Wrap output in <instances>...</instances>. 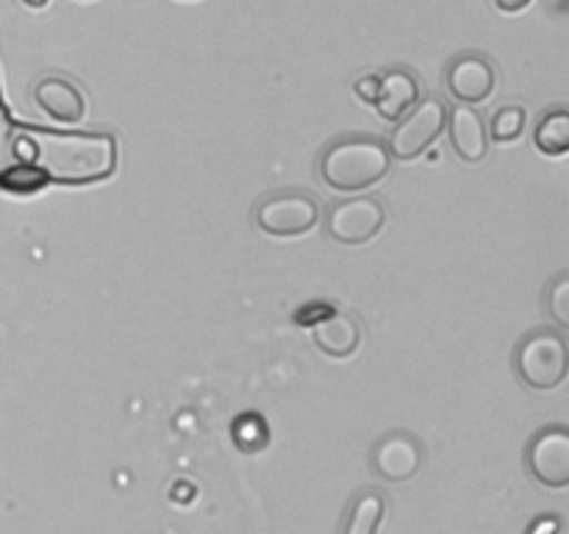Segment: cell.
I'll list each match as a JSON object with an SVG mask.
<instances>
[{"instance_id": "8fae6325", "label": "cell", "mask_w": 569, "mask_h": 534, "mask_svg": "<svg viewBox=\"0 0 569 534\" xmlns=\"http://www.w3.org/2000/svg\"><path fill=\"white\" fill-rule=\"evenodd\" d=\"M33 100H37V106L44 115L64 122V126H76L87 115V98H83L81 87L64 76L39 78L33 83Z\"/></svg>"}, {"instance_id": "ba28073f", "label": "cell", "mask_w": 569, "mask_h": 534, "mask_svg": "<svg viewBox=\"0 0 569 534\" xmlns=\"http://www.w3.org/2000/svg\"><path fill=\"white\" fill-rule=\"evenodd\" d=\"M426 454L422 443L411 432H387L376 439L370 451V467L378 478L392 484H403L420 473Z\"/></svg>"}, {"instance_id": "ffe728a7", "label": "cell", "mask_w": 569, "mask_h": 534, "mask_svg": "<svg viewBox=\"0 0 569 534\" xmlns=\"http://www.w3.org/2000/svg\"><path fill=\"white\" fill-rule=\"evenodd\" d=\"M14 128H17L14 117L9 115V106H6L3 92H0V170L14 161L11 159V134H14Z\"/></svg>"}, {"instance_id": "7c38bea8", "label": "cell", "mask_w": 569, "mask_h": 534, "mask_svg": "<svg viewBox=\"0 0 569 534\" xmlns=\"http://www.w3.org/2000/svg\"><path fill=\"white\" fill-rule=\"evenodd\" d=\"M422 98L420 78L406 67H389L378 76V92L372 106L387 122H398Z\"/></svg>"}, {"instance_id": "6da1fadb", "label": "cell", "mask_w": 569, "mask_h": 534, "mask_svg": "<svg viewBox=\"0 0 569 534\" xmlns=\"http://www.w3.org/2000/svg\"><path fill=\"white\" fill-rule=\"evenodd\" d=\"M11 159L33 161L50 184H98L114 176L117 139L106 131H59L17 122L11 134Z\"/></svg>"}, {"instance_id": "9c48e42d", "label": "cell", "mask_w": 569, "mask_h": 534, "mask_svg": "<svg viewBox=\"0 0 569 534\" xmlns=\"http://www.w3.org/2000/svg\"><path fill=\"white\" fill-rule=\"evenodd\" d=\"M445 87L459 103H483V100L492 98L495 87H498V72H495L492 59L476 53V50L453 56L448 61V70H445Z\"/></svg>"}, {"instance_id": "5b68a950", "label": "cell", "mask_w": 569, "mask_h": 534, "mask_svg": "<svg viewBox=\"0 0 569 534\" xmlns=\"http://www.w3.org/2000/svg\"><path fill=\"white\" fill-rule=\"evenodd\" d=\"M320 200L303 189H281L261 198L253 209V222L270 237H300L320 222Z\"/></svg>"}, {"instance_id": "277c9868", "label": "cell", "mask_w": 569, "mask_h": 534, "mask_svg": "<svg viewBox=\"0 0 569 534\" xmlns=\"http://www.w3.org/2000/svg\"><path fill=\"white\" fill-rule=\"evenodd\" d=\"M448 122V103L439 95L420 98L398 122L387 139V150L398 161H415L426 154Z\"/></svg>"}, {"instance_id": "d6986e66", "label": "cell", "mask_w": 569, "mask_h": 534, "mask_svg": "<svg viewBox=\"0 0 569 534\" xmlns=\"http://www.w3.org/2000/svg\"><path fill=\"white\" fill-rule=\"evenodd\" d=\"M545 309L553 317L556 326L561 332L569 328V273L561 270L550 278V284L545 287Z\"/></svg>"}, {"instance_id": "7a4b0ae2", "label": "cell", "mask_w": 569, "mask_h": 534, "mask_svg": "<svg viewBox=\"0 0 569 534\" xmlns=\"http://www.w3.org/2000/svg\"><path fill=\"white\" fill-rule=\"evenodd\" d=\"M392 167L387 142L370 134L333 139L320 154V178L337 192H361L387 178Z\"/></svg>"}, {"instance_id": "5bb4252c", "label": "cell", "mask_w": 569, "mask_h": 534, "mask_svg": "<svg viewBox=\"0 0 569 534\" xmlns=\"http://www.w3.org/2000/svg\"><path fill=\"white\" fill-rule=\"evenodd\" d=\"M383 517H387V498L378 490H361L350 501L339 534H378Z\"/></svg>"}, {"instance_id": "52a82bcc", "label": "cell", "mask_w": 569, "mask_h": 534, "mask_svg": "<svg viewBox=\"0 0 569 534\" xmlns=\"http://www.w3.org/2000/svg\"><path fill=\"white\" fill-rule=\"evenodd\" d=\"M526 467L537 484L548 490H565L569 484V428L550 423L539 428L526 445Z\"/></svg>"}, {"instance_id": "7402d4cb", "label": "cell", "mask_w": 569, "mask_h": 534, "mask_svg": "<svg viewBox=\"0 0 569 534\" xmlns=\"http://www.w3.org/2000/svg\"><path fill=\"white\" fill-rule=\"evenodd\" d=\"M559 532H561V521L556 515L537 517V521L531 523V528H528V534H559Z\"/></svg>"}, {"instance_id": "e0dca14e", "label": "cell", "mask_w": 569, "mask_h": 534, "mask_svg": "<svg viewBox=\"0 0 569 534\" xmlns=\"http://www.w3.org/2000/svg\"><path fill=\"white\" fill-rule=\"evenodd\" d=\"M231 434L237 439L239 451H244V454L264 451L267 443H270V426H267V421L259 412H244V415H239L233 421Z\"/></svg>"}, {"instance_id": "9a60e30c", "label": "cell", "mask_w": 569, "mask_h": 534, "mask_svg": "<svg viewBox=\"0 0 569 534\" xmlns=\"http://www.w3.org/2000/svg\"><path fill=\"white\" fill-rule=\"evenodd\" d=\"M533 145L545 156H565L569 150V109L553 106L539 117L533 128Z\"/></svg>"}, {"instance_id": "cb8c5ba5", "label": "cell", "mask_w": 569, "mask_h": 534, "mask_svg": "<svg viewBox=\"0 0 569 534\" xmlns=\"http://www.w3.org/2000/svg\"><path fill=\"white\" fill-rule=\"evenodd\" d=\"M22 6H28V9H44L48 6V0H20Z\"/></svg>"}, {"instance_id": "4fadbf2b", "label": "cell", "mask_w": 569, "mask_h": 534, "mask_svg": "<svg viewBox=\"0 0 569 534\" xmlns=\"http://www.w3.org/2000/svg\"><path fill=\"white\" fill-rule=\"evenodd\" d=\"M311 337H315V345L326 356H331V359H348V356H353L359 350L361 328L345 312H331V315L322 317V320H317L311 326Z\"/></svg>"}, {"instance_id": "603a6c76", "label": "cell", "mask_w": 569, "mask_h": 534, "mask_svg": "<svg viewBox=\"0 0 569 534\" xmlns=\"http://www.w3.org/2000/svg\"><path fill=\"white\" fill-rule=\"evenodd\" d=\"M495 9L503 11V14H517V11H526L533 0H492Z\"/></svg>"}, {"instance_id": "3957f363", "label": "cell", "mask_w": 569, "mask_h": 534, "mask_svg": "<svg viewBox=\"0 0 569 534\" xmlns=\"http://www.w3.org/2000/svg\"><path fill=\"white\" fill-rule=\"evenodd\" d=\"M515 373L531 389H556L569 373V348L561 328H533L515 348Z\"/></svg>"}, {"instance_id": "30bf717a", "label": "cell", "mask_w": 569, "mask_h": 534, "mask_svg": "<svg viewBox=\"0 0 569 534\" xmlns=\"http://www.w3.org/2000/svg\"><path fill=\"white\" fill-rule=\"evenodd\" d=\"M448 137L450 148L467 165H478V161L487 159L489 154V131L487 120H483L481 111L476 106L459 103L453 109H448Z\"/></svg>"}, {"instance_id": "8992f818", "label": "cell", "mask_w": 569, "mask_h": 534, "mask_svg": "<svg viewBox=\"0 0 569 534\" xmlns=\"http://www.w3.org/2000/svg\"><path fill=\"white\" fill-rule=\"evenodd\" d=\"M387 222V206L376 195H356V198L337 200L326 211V234L339 245H365Z\"/></svg>"}, {"instance_id": "44dd1931", "label": "cell", "mask_w": 569, "mask_h": 534, "mask_svg": "<svg viewBox=\"0 0 569 534\" xmlns=\"http://www.w3.org/2000/svg\"><path fill=\"white\" fill-rule=\"evenodd\" d=\"M353 89H356V95L365 100V103H372V100H376V92H378V76L359 78V81L353 83Z\"/></svg>"}, {"instance_id": "ac0fdd59", "label": "cell", "mask_w": 569, "mask_h": 534, "mask_svg": "<svg viewBox=\"0 0 569 534\" xmlns=\"http://www.w3.org/2000/svg\"><path fill=\"white\" fill-rule=\"evenodd\" d=\"M526 109L522 106H500L492 115V122H489V139L495 142H515V139L522 137L526 131Z\"/></svg>"}, {"instance_id": "2e32d148", "label": "cell", "mask_w": 569, "mask_h": 534, "mask_svg": "<svg viewBox=\"0 0 569 534\" xmlns=\"http://www.w3.org/2000/svg\"><path fill=\"white\" fill-rule=\"evenodd\" d=\"M48 184L50 178L33 161H11L0 170V189L9 195H20V198L42 192Z\"/></svg>"}]
</instances>
